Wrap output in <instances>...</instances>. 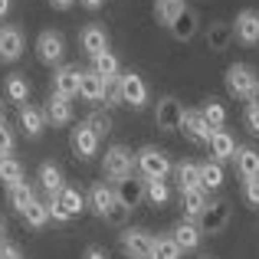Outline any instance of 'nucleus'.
<instances>
[{"label":"nucleus","instance_id":"obj_29","mask_svg":"<svg viewBox=\"0 0 259 259\" xmlns=\"http://www.w3.org/2000/svg\"><path fill=\"white\" fill-rule=\"evenodd\" d=\"M7 194H10V207L17 210L20 217L26 213V207H30L33 200H36V194H33V187L26 181H20V184H13V187H7Z\"/></svg>","mask_w":259,"mask_h":259},{"label":"nucleus","instance_id":"obj_51","mask_svg":"<svg viewBox=\"0 0 259 259\" xmlns=\"http://www.w3.org/2000/svg\"><path fill=\"white\" fill-rule=\"evenodd\" d=\"M200 259H210V256H200Z\"/></svg>","mask_w":259,"mask_h":259},{"label":"nucleus","instance_id":"obj_36","mask_svg":"<svg viewBox=\"0 0 259 259\" xmlns=\"http://www.w3.org/2000/svg\"><path fill=\"white\" fill-rule=\"evenodd\" d=\"M23 220L30 223L33 230H43L46 223H50V203H43V200H33L30 207H26V213H23Z\"/></svg>","mask_w":259,"mask_h":259},{"label":"nucleus","instance_id":"obj_22","mask_svg":"<svg viewBox=\"0 0 259 259\" xmlns=\"http://www.w3.org/2000/svg\"><path fill=\"white\" fill-rule=\"evenodd\" d=\"M92 69L102 76V82H105V89H112L115 82H118V76H121V66H118V59H115V53H99V56L92 59Z\"/></svg>","mask_w":259,"mask_h":259},{"label":"nucleus","instance_id":"obj_35","mask_svg":"<svg viewBox=\"0 0 259 259\" xmlns=\"http://www.w3.org/2000/svg\"><path fill=\"white\" fill-rule=\"evenodd\" d=\"M167 197H171V190H167V181H145V200L151 203V207H164Z\"/></svg>","mask_w":259,"mask_h":259},{"label":"nucleus","instance_id":"obj_33","mask_svg":"<svg viewBox=\"0 0 259 259\" xmlns=\"http://www.w3.org/2000/svg\"><path fill=\"white\" fill-rule=\"evenodd\" d=\"M174 174H177V184H181V190L200 187V164H194V161H181V164L174 167Z\"/></svg>","mask_w":259,"mask_h":259},{"label":"nucleus","instance_id":"obj_5","mask_svg":"<svg viewBox=\"0 0 259 259\" xmlns=\"http://www.w3.org/2000/svg\"><path fill=\"white\" fill-rule=\"evenodd\" d=\"M230 223V203L227 200H207V207H203V213L197 217V227H200V233H223Z\"/></svg>","mask_w":259,"mask_h":259},{"label":"nucleus","instance_id":"obj_18","mask_svg":"<svg viewBox=\"0 0 259 259\" xmlns=\"http://www.w3.org/2000/svg\"><path fill=\"white\" fill-rule=\"evenodd\" d=\"M230 43H233V23H227V20H217V23L207 26V50H210V53L230 50Z\"/></svg>","mask_w":259,"mask_h":259},{"label":"nucleus","instance_id":"obj_10","mask_svg":"<svg viewBox=\"0 0 259 259\" xmlns=\"http://www.w3.org/2000/svg\"><path fill=\"white\" fill-rule=\"evenodd\" d=\"M181 128H184V135H187L190 141H197V145H207L210 135H213V128L207 125V118L200 115V108H184Z\"/></svg>","mask_w":259,"mask_h":259},{"label":"nucleus","instance_id":"obj_34","mask_svg":"<svg viewBox=\"0 0 259 259\" xmlns=\"http://www.w3.org/2000/svg\"><path fill=\"white\" fill-rule=\"evenodd\" d=\"M200 187L203 190H220L223 187V167H220V161H207V164H200Z\"/></svg>","mask_w":259,"mask_h":259},{"label":"nucleus","instance_id":"obj_3","mask_svg":"<svg viewBox=\"0 0 259 259\" xmlns=\"http://www.w3.org/2000/svg\"><path fill=\"white\" fill-rule=\"evenodd\" d=\"M256 85H259V79L246 63H233L227 69V92L233 95V99H246L249 102L253 92H256Z\"/></svg>","mask_w":259,"mask_h":259},{"label":"nucleus","instance_id":"obj_45","mask_svg":"<svg viewBox=\"0 0 259 259\" xmlns=\"http://www.w3.org/2000/svg\"><path fill=\"white\" fill-rule=\"evenodd\" d=\"M85 259H108V256H105V249H99V246H89V249H85Z\"/></svg>","mask_w":259,"mask_h":259},{"label":"nucleus","instance_id":"obj_21","mask_svg":"<svg viewBox=\"0 0 259 259\" xmlns=\"http://www.w3.org/2000/svg\"><path fill=\"white\" fill-rule=\"evenodd\" d=\"M197 23H200V20H197V13L190 10V7H184V10L177 13V20L167 26V30H171V36L177 39V43H187V39H194Z\"/></svg>","mask_w":259,"mask_h":259},{"label":"nucleus","instance_id":"obj_24","mask_svg":"<svg viewBox=\"0 0 259 259\" xmlns=\"http://www.w3.org/2000/svg\"><path fill=\"white\" fill-rule=\"evenodd\" d=\"M233 161H236V171L243 174V181H246V177H259V151L256 148L240 145L236 154H233Z\"/></svg>","mask_w":259,"mask_h":259},{"label":"nucleus","instance_id":"obj_32","mask_svg":"<svg viewBox=\"0 0 259 259\" xmlns=\"http://www.w3.org/2000/svg\"><path fill=\"white\" fill-rule=\"evenodd\" d=\"M23 181V164H20L17 158H10V154H4L0 158V184L4 187H13V184Z\"/></svg>","mask_w":259,"mask_h":259},{"label":"nucleus","instance_id":"obj_26","mask_svg":"<svg viewBox=\"0 0 259 259\" xmlns=\"http://www.w3.org/2000/svg\"><path fill=\"white\" fill-rule=\"evenodd\" d=\"M39 184H43V190L50 194V200H53V197H59V194H63V187H66L63 171H59V167L53 164V161L39 164Z\"/></svg>","mask_w":259,"mask_h":259},{"label":"nucleus","instance_id":"obj_6","mask_svg":"<svg viewBox=\"0 0 259 259\" xmlns=\"http://www.w3.org/2000/svg\"><path fill=\"white\" fill-rule=\"evenodd\" d=\"M121 249L128 259H154V236L148 230H125L121 233Z\"/></svg>","mask_w":259,"mask_h":259},{"label":"nucleus","instance_id":"obj_46","mask_svg":"<svg viewBox=\"0 0 259 259\" xmlns=\"http://www.w3.org/2000/svg\"><path fill=\"white\" fill-rule=\"evenodd\" d=\"M79 4H82L85 10H102V7H105V0H79Z\"/></svg>","mask_w":259,"mask_h":259},{"label":"nucleus","instance_id":"obj_30","mask_svg":"<svg viewBox=\"0 0 259 259\" xmlns=\"http://www.w3.org/2000/svg\"><path fill=\"white\" fill-rule=\"evenodd\" d=\"M184 7H187L184 0H154V20H158L161 26H171Z\"/></svg>","mask_w":259,"mask_h":259},{"label":"nucleus","instance_id":"obj_9","mask_svg":"<svg viewBox=\"0 0 259 259\" xmlns=\"http://www.w3.org/2000/svg\"><path fill=\"white\" fill-rule=\"evenodd\" d=\"M69 145H72V154H76L79 161H89V158H95L99 154V145H102V138L92 132V128L85 125H76L72 128V135H69Z\"/></svg>","mask_w":259,"mask_h":259},{"label":"nucleus","instance_id":"obj_49","mask_svg":"<svg viewBox=\"0 0 259 259\" xmlns=\"http://www.w3.org/2000/svg\"><path fill=\"white\" fill-rule=\"evenodd\" d=\"M4 230H7V220H4V217H0V236H4Z\"/></svg>","mask_w":259,"mask_h":259},{"label":"nucleus","instance_id":"obj_20","mask_svg":"<svg viewBox=\"0 0 259 259\" xmlns=\"http://www.w3.org/2000/svg\"><path fill=\"white\" fill-rule=\"evenodd\" d=\"M79 95L85 102H102L105 99V82L95 69H79Z\"/></svg>","mask_w":259,"mask_h":259},{"label":"nucleus","instance_id":"obj_27","mask_svg":"<svg viewBox=\"0 0 259 259\" xmlns=\"http://www.w3.org/2000/svg\"><path fill=\"white\" fill-rule=\"evenodd\" d=\"M181 207H184V213H187L190 220H197V217L203 213V207H207V190L203 187L181 190Z\"/></svg>","mask_w":259,"mask_h":259},{"label":"nucleus","instance_id":"obj_13","mask_svg":"<svg viewBox=\"0 0 259 259\" xmlns=\"http://www.w3.org/2000/svg\"><path fill=\"white\" fill-rule=\"evenodd\" d=\"M181 115H184V105L177 99H161L158 108H154V125L161 128V132H177L181 128Z\"/></svg>","mask_w":259,"mask_h":259},{"label":"nucleus","instance_id":"obj_4","mask_svg":"<svg viewBox=\"0 0 259 259\" xmlns=\"http://www.w3.org/2000/svg\"><path fill=\"white\" fill-rule=\"evenodd\" d=\"M135 164H138V171L145 181H164L167 174H171V161H167L164 151H158V148H141L138 154H135Z\"/></svg>","mask_w":259,"mask_h":259},{"label":"nucleus","instance_id":"obj_42","mask_svg":"<svg viewBox=\"0 0 259 259\" xmlns=\"http://www.w3.org/2000/svg\"><path fill=\"white\" fill-rule=\"evenodd\" d=\"M0 259H23V253H20L13 243H4V240H0Z\"/></svg>","mask_w":259,"mask_h":259},{"label":"nucleus","instance_id":"obj_50","mask_svg":"<svg viewBox=\"0 0 259 259\" xmlns=\"http://www.w3.org/2000/svg\"><path fill=\"white\" fill-rule=\"evenodd\" d=\"M0 125H4V102H0Z\"/></svg>","mask_w":259,"mask_h":259},{"label":"nucleus","instance_id":"obj_11","mask_svg":"<svg viewBox=\"0 0 259 259\" xmlns=\"http://www.w3.org/2000/svg\"><path fill=\"white\" fill-rule=\"evenodd\" d=\"M233 39H240L243 46H256L259 43V10H240L236 13V26H233Z\"/></svg>","mask_w":259,"mask_h":259},{"label":"nucleus","instance_id":"obj_16","mask_svg":"<svg viewBox=\"0 0 259 259\" xmlns=\"http://www.w3.org/2000/svg\"><path fill=\"white\" fill-rule=\"evenodd\" d=\"M53 92L63 95V99L79 95V66H59L53 72Z\"/></svg>","mask_w":259,"mask_h":259},{"label":"nucleus","instance_id":"obj_31","mask_svg":"<svg viewBox=\"0 0 259 259\" xmlns=\"http://www.w3.org/2000/svg\"><path fill=\"white\" fill-rule=\"evenodd\" d=\"M4 92H7V99H10V102H20V105H26V99H30V82H26V76L13 72V76H7Z\"/></svg>","mask_w":259,"mask_h":259},{"label":"nucleus","instance_id":"obj_40","mask_svg":"<svg viewBox=\"0 0 259 259\" xmlns=\"http://www.w3.org/2000/svg\"><path fill=\"white\" fill-rule=\"evenodd\" d=\"M243 200L259 207V177H246V181H243Z\"/></svg>","mask_w":259,"mask_h":259},{"label":"nucleus","instance_id":"obj_41","mask_svg":"<svg viewBox=\"0 0 259 259\" xmlns=\"http://www.w3.org/2000/svg\"><path fill=\"white\" fill-rule=\"evenodd\" d=\"M10 151H13V132L4 121V125H0V154H10Z\"/></svg>","mask_w":259,"mask_h":259},{"label":"nucleus","instance_id":"obj_1","mask_svg":"<svg viewBox=\"0 0 259 259\" xmlns=\"http://www.w3.org/2000/svg\"><path fill=\"white\" fill-rule=\"evenodd\" d=\"M89 200H92L95 217H102V220L115 223V227H125L128 213H132L128 207H121L118 197H115V190H112V187H105V184H95L92 194H89Z\"/></svg>","mask_w":259,"mask_h":259},{"label":"nucleus","instance_id":"obj_48","mask_svg":"<svg viewBox=\"0 0 259 259\" xmlns=\"http://www.w3.org/2000/svg\"><path fill=\"white\" fill-rule=\"evenodd\" d=\"M249 105H253V108H259V85H256V92H253V99H249Z\"/></svg>","mask_w":259,"mask_h":259},{"label":"nucleus","instance_id":"obj_37","mask_svg":"<svg viewBox=\"0 0 259 259\" xmlns=\"http://www.w3.org/2000/svg\"><path fill=\"white\" fill-rule=\"evenodd\" d=\"M200 115L207 118L210 128H223V121H227V108H223V102H217V99H207V102H203Z\"/></svg>","mask_w":259,"mask_h":259},{"label":"nucleus","instance_id":"obj_28","mask_svg":"<svg viewBox=\"0 0 259 259\" xmlns=\"http://www.w3.org/2000/svg\"><path fill=\"white\" fill-rule=\"evenodd\" d=\"M53 200L59 203V210H63V213L69 217V220H72V217H79V213L85 210V200H82V194H79L76 187H63V194L53 197Z\"/></svg>","mask_w":259,"mask_h":259},{"label":"nucleus","instance_id":"obj_38","mask_svg":"<svg viewBox=\"0 0 259 259\" xmlns=\"http://www.w3.org/2000/svg\"><path fill=\"white\" fill-rule=\"evenodd\" d=\"M154 259H181V246L174 243V236H158L154 240Z\"/></svg>","mask_w":259,"mask_h":259},{"label":"nucleus","instance_id":"obj_25","mask_svg":"<svg viewBox=\"0 0 259 259\" xmlns=\"http://www.w3.org/2000/svg\"><path fill=\"white\" fill-rule=\"evenodd\" d=\"M200 236L203 233H200V227H197L194 220H181L174 227V243L181 246V253H184V249H197V246H200Z\"/></svg>","mask_w":259,"mask_h":259},{"label":"nucleus","instance_id":"obj_43","mask_svg":"<svg viewBox=\"0 0 259 259\" xmlns=\"http://www.w3.org/2000/svg\"><path fill=\"white\" fill-rule=\"evenodd\" d=\"M246 125H249L253 135H259V108H253V105L246 108Z\"/></svg>","mask_w":259,"mask_h":259},{"label":"nucleus","instance_id":"obj_19","mask_svg":"<svg viewBox=\"0 0 259 259\" xmlns=\"http://www.w3.org/2000/svg\"><path fill=\"white\" fill-rule=\"evenodd\" d=\"M207 148H210V154H213V161H230L236 154V141H233V135H230L227 128H213Z\"/></svg>","mask_w":259,"mask_h":259},{"label":"nucleus","instance_id":"obj_2","mask_svg":"<svg viewBox=\"0 0 259 259\" xmlns=\"http://www.w3.org/2000/svg\"><path fill=\"white\" fill-rule=\"evenodd\" d=\"M135 171V158H132V151H128L125 145H112L105 151V161H102V174L108 177V181H125V177H132Z\"/></svg>","mask_w":259,"mask_h":259},{"label":"nucleus","instance_id":"obj_7","mask_svg":"<svg viewBox=\"0 0 259 259\" xmlns=\"http://www.w3.org/2000/svg\"><path fill=\"white\" fill-rule=\"evenodd\" d=\"M36 56H39V63H46V66L63 63V56H66L63 33H56V30H43L39 33L36 36Z\"/></svg>","mask_w":259,"mask_h":259},{"label":"nucleus","instance_id":"obj_14","mask_svg":"<svg viewBox=\"0 0 259 259\" xmlns=\"http://www.w3.org/2000/svg\"><path fill=\"white\" fill-rule=\"evenodd\" d=\"M20 56H23L20 26H0V63H17Z\"/></svg>","mask_w":259,"mask_h":259},{"label":"nucleus","instance_id":"obj_8","mask_svg":"<svg viewBox=\"0 0 259 259\" xmlns=\"http://www.w3.org/2000/svg\"><path fill=\"white\" fill-rule=\"evenodd\" d=\"M118 99L132 108H141L148 102V85L138 72H121L118 76Z\"/></svg>","mask_w":259,"mask_h":259},{"label":"nucleus","instance_id":"obj_47","mask_svg":"<svg viewBox=\"0 0 259 259\" xmlns=\"http://www.w3.org/2000/svg\"><path fill=\"white\" fill-rule=\"evenodd\" d=\"M7 13H10V0H0V20H4Z\"/></svg>","mask_w":259,"mask_h":259},{"label":"nucleus","instance_id":"obj_44","mask_svg":"<svg viewBox=\"0 0 259 259\" xmlns=\"http://www.w3.org/2000/svg\"><path fill=\"white\" fill-rule=\"evenodd\" d=\"M46 4H50L53 10H69V7L76 4V0H46Z\"/></svg>","mask_w":259,"mask_h":259},{"label":"nucleus","instance_id":"obj_39","mask_svg":"<svg viewBox=\"0 0 259 259\" xmlns=\"http://www.w3.org/2000/svg\"><path fill=\"white\" fill-rule=\"evenodd\" d=\"M85 125L92 128V132L99 135V138H102V135H108V132H112V118H108L105 112H92V115L85 118Z\"/></svg>","mask_w":259,"mask_h":259},{"label":"nucleus","instance_id":"obj_12","mask_svg":"<svg viewBox=\"0 0 259 259\" xmlns=\"http://www.w3.org/2000/svg\"><path fill=\"white\" fill-rule=\"evenodd\" d=\"M115 197H118V203L121 207H128V210H135V207H141L145 203V177H125V181H118L115 184Z\"/></svg>","mask_w":259,"mask_h":259},{"label":"nucleus","instance_id":"obj_17","mask_svg":"<svg viewBox=\"0 0 259 259\" xmlns=\"http://www.w3.org/2000/svg\"><path fill=\"white\" fill-rule=\"evenodd\" d=\"M43 115H46V121H50V125L63 128V125H69V121H72V102L53 92L50 102H46V108H43Z\"/></svg>","mask_w":259,"mask_h":259},{"label":"nucleus","instance_id":"obj_23","mask_svg":"<svg viewBox=\"0 0 259 259\" xmlns=\"http://www.w3.org/2000/svg\"><path fill=\"white\" fill-rule=\"evenodd\" d=\"M20 128H23L26 138H39L46 128V115L36 105H20Z\"/></svg>","mask_w":259,"mask_h":259},{"label":"nucleus","instance_id":"obj_15","mask_svg":"<svg viewBox=\"0 0 259 259\" xmlns=\"http://www.w3.org/2000/svg\"><path fill=\"white\" fill-rule=\"evenodd\" d=\"M79 46H82V53L85 56H99V53H105L108 50V33H105V26H99V23H92V26H85L82 33H79Z\"/></svg>","mask_w":259,"mask_h":259}]
</instances>
